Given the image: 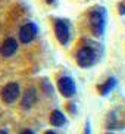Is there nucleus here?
<instances>
[{
	"mask_svg": "<svg viewBox=\"0 0 125 134\" xmlns=\"http://www.w3.org/2000/svg\"><path fill=\"white\" fill-rule=\"evenodd\" d=\"M96 62V53L91 47H82L77 53V63L82 68H88Z\"/></svg>",
	"mask_w": 125,
	"mask_h": 134,
	"instance_id": "nucleus-1",
	"label": "nucleus"
},
{
	"mask_svg": "<svg viewBox=\"0 0 125 134\" xmlns=\"http://www.w3.org/2000/svg\"><path fill=\"white\" fill-rule=\"evenodd\" d=\"M90 27L94 36L100 37L103 34V31H105V18H103L102 12L93 10L90 13Z\"/></svg>",
	"mask_w": 125,
	"mask_h": 134,
	"instance_id": "nucleus-2",
	"label": "nucleus"
},
{
	"mask_svg": "<svg viewBox=\"0 0 125 134\" xmlns=\"http://www.w3.org/2000/svg\"><path fill=\"white\" fill-rule=\"evenodd\" d=\"M58 88L60 91V94L65 96V97H72L75 94V90H77L74 80L71 78V77H62V78H59Z\"/></svg>",
	"mask_w": 125,
	"mask_h": 134,
	"instance_id": "nucleus-3",
	"label": "nucleus"
},
{
	"mask_svg": "<svg viewBox=\"0 0 125 134\" xmlns=\"http://www.w3.org/2000/svg\"><path fill=\"white\" fill-rule=\"evenodd\" d=\"M18 96H19V86L15 83H10L8 86H4L3 90H2V99L6 103L15 102L16 99H18Z\"/></svg>",
	"mask_w": 125,
	"mask_h": 134,
	"instance_id": "nucleus-4",
	"label": "nucleus"
},
{
	"mask_svg": "<svg viewBox=\"0 0 125 134\" xmlns=\"http://www.w3.org/2000/svg\"><path fill=\"white\" fill-rule=\"evenodd\" d=\"M55 36L62 44L68 43V40H69V28H68L65 21L58 19L55 22Z\"/></svg>",
	"mask_w": 125,
	"mask_h": 134,
	"instance_id": "nucleus-5",
	"label": "nucleus"
},
{
	"mask_svg": "<svg viewBox=\"0 0 125 134\" xmlns=\"http://www.w3.org/2000/svg\"><path fill=\"white\" fill-rule=\"evenodd\" d=\"M35 36H37V25L32 24V22L25 24L19 30V38L22 43H30V41H32Z\"/></svg>",
	"mask_w": 125,
	"mask_h": 134,
	"instance_id": "nucleus-6",
	"label": "nucleus"
},
{
	"mask_svg": "<svg viewBox=\"0 0 125 134\" xmlns=\"http://www.w3.org/2000/svg\"><path fill=\"white\" fill-rule=\"evenodd\" d=\"M16 49H18V43H16L15 40L6 38L3 43H2V46H0V53H2V56H4V58H9V56H12L16 52Z\"/></svg>",
	"mask_w": 125,
	"mask_h": 134,
	"instance_id": "nucleus-7",
	"label": "nucleus"
},
{
	"mask_svg": "<svg viewBox=\"0 0 125 134\" xmlns=\"http://www.w3.org/2000/svg\"><path fill=\"white\" fill-rule=\"evenodd\" d=\"M35 102V90L34 88H28L22 96V103H21V106L24 109H30V108L34 105Z\"/></svg>",
	"mask_w": 125,
	"mask_h": 134,
	"instance_id": "nucleus-8",
	"label": "nucleus"
},
{
	"mask_svg": "<svg viewBox=\"0 0 125 134\" xmlns=\"http://www.w3.org/2000/svg\"><path fill=\"white\" fill-rule=\"evenodd\" d=\"M66 122V119H65V116H63V114L60 112V110H53L50 115V124L55 127H60L63 125Z\"/></svg>",
	"mask_w": 125,
	"mask_h": 134,
	"instance_id": "nucleus-9",
	"label": "nucleus"
},
{
	"mask_svg": "<svg viewBox=\"0 0 125 134\" xmlns=\"http://www.w3.org/2000/svg\"><path fill=\"white\" fill-rule=\"evenodd\" d=\"M115 86H116V80H115V78H109L105 84H103V86L99 87V93H100L102 96H105V94H107V93H109Z\"/></svg>",
	"mask_w": 125,
	"mask_h": 134,
	"instance_id": "nucleus-10",
	"label": "nucleus"
},
{
	"mask_svg": "<svg viewBox=\"0 0 125 134\" xmlns=\"http://www.w3.org/2000/svg\"><path fill=\"white\" fill-rule=\"evenodd\" d=\"M84 134H90V122L86 124V130H84Z\"/></svg>",
	"mask_w": 125,
	"mask_h": 134,
	"instance_id": "nucleus-11",
	"label": "nucleus"
},
{
	"mask_svg": "<svg viewBox=\"0 0 125 134\" xmlns=\"http://www.w3.org/2000/svg\"><path fill=\"white\" fill-rule=\"evenodd\" d=\"M119 13H121V15H124V13H125V6H124V4H119Z\"/></svg>",
	"mask_w": 125,
	"mask_h": 134,
	"instance_id": "nucleus-12",
	"label": "nucleus"
},
{
	"mask_svg": "<svg viewBox=\"0 0 125 134\" xmlns=\"http://www.w3.org/2000/svg\"><path fill=\"white\" fill-rule=\"evenodd\" d=\"M21 134H34V133H32L31 130H24V131H22V133H21Z\"/></svg>",
	"mask_w": 125,
	"mask_h": 134,
	"instance_id": "nucleus-13",
	"label": "nucleus"
},
{
	"mask_svg": "<svg viewBox=\"0 0 125 134\" xmlns=\"http://www.w3.org/2000/svg\"><path fill=\"white\" fill-rule=\"evenodd\" d=\"M44 134H56L55 131H47V133H44Z\"/></svg>",
	"mask_w": 125,
	"mask_h": 134,
	"instance_id": "nucleus-14",
	"label": "nucleus"
},
{
	"mask_svg": "<svg viewBox=\"0 0 125 134\" xmlns=\"http://www.w3.org/2000/svg\"><path fill=\"white\" fill-rule=\"evenodd\" d=\"M0 134H8V133H6L4 130H0Z\"/></svg>",
	"mask_w": 125,
	"mask_h": 134,
	"instance_id": "nucleus-15",
	"label": "nucleus"
},
{
	"mask_svg": "<svg viewBox=\"0 0 125 134\" xmlns=\"http://www.w3.org/2000/svg\"><path fill=\"white\" fill-rule=\"evenodd\" d=\"M47 3H53V0H47Z\"/></svg>",
	"mask_w": 125,
	"mask_h": 134,
	"instance_id": "nucleus-16",
	"label": "nucleus"
}]
</instances>
